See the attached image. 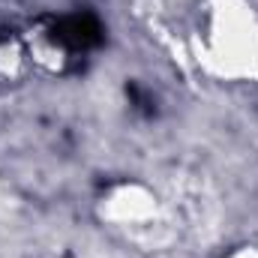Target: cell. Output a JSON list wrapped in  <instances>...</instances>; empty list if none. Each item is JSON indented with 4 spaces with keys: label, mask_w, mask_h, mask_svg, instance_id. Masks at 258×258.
Returning <instances> with one entry per match:
<instances>
[{
    "label": "cell",
    "mask_w": 258,
    "mask_h": 258,
    "mask_svg": "<svg viewBox=\"0 0 258 258\" xmlns=\"http://www.w3.org/2000/svg\"><path fill=\"white\" fill-rule=\"evenodd\" d=\"M195 57L213 78L258 81V9L252 0H201Z\"/></svg>",
    "instance_id": "obj_1"
},
{
    "label": "cell",
    "mask_w": 258,
    "mask_h": 258,
    "mask_svg": "<svg viewBox=\"0 0 258 258\" xmlns=\"http://www.w3.org/2000/svg\"><path fill=\"white\" fill-rule=\"evenodd\" d=\"M96 213L108 228L123 231L126 237H135V240L153 237L156 231L165 228V207H162L159 195L147 183H138V180L111 186L99 198Z\"/></svg>",
    "instance_id": "obj_2"
},
{
    "label": "cell",
    "mask_w": 258,
    "mask_h": 258,
    "mask_svg": "<svg viewBox=\"0 0 258 258\" xmlns=\"http://www.w3.org/2000/svg\"><path fill=\"white\" fill-rule=\"evenodd\" d=\"M222 258H258V246L255 243H243V246H234L231 252H225Z\"/></svg>",
    "instance_id": "obj_3"
}]
</instances>
